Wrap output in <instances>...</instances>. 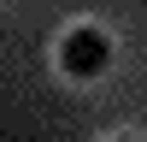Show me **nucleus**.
Wrapping results in <instances>:
<instances>
[{"mask_svg":"<svg viewBox=\"0 0 147 142\" xmlns=\"http://www.w3.org/2000/svg\"><path fill=\"white\" fill-rule=\"evenodd\" d=\"M112 65V42H106V30H94V24H82V30H71L65 42H59V71L77 83L100 77V71Z\"/></svg>","mask_w":147,"mask_h":142,"instance_id":"f257e3e1","label":"nucleus"}]
</instances>
